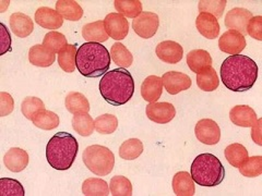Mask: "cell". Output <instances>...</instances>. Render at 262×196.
I'll list each match as a JSON object with an SVG mask.
<instances>
[{"label": "cell", "instance_id": "cell-21", "mask_svg": "<svg viewBox=\"0 0 262 196\" xmlns=\"http://www.w3.org/2000/svg\"><path fill=\"white\" fill-rule=\"evenodd\" d=\"M163 92L162 78L157 76L147 77L141 85V96L149 104L157 103Z\"/></svg>", "mask_w": 262, "mask_h": 196}, {"label": "cell", "instance_id": "cell-36", "mask_svg": "<svg viewBox=\"0 0 262 196\" xmlns=\"http://www.w3.org/2000/svg\"><path fill=\"white\" fill-rule=\"evenodd\" d=\"M95 130L100 134H112L118 128V119L111 113H105L98 116L94 120Z\"/></svg>", "mask_w": 262, "mask_h": 196}, {"label": "cell", "instance_id": "cell-18", "mask_svg": "<svg viewBox=\"0 0 262 196\" xmlns=\"http://www.w3.org/2000/svg\"><path fill=\"white\" fill-rule=\"evenodd\" d=\"M4 163L12 173H21L29 165V154L19 147H12L4 156Z\"/></svg>", "mask_w": 262, "mask_h": 196}, {"label": "cell", "instance_id": "cell-28", "mask_svg": "<svg viewBox=\"0 0 262 196\" xmlns=\"http://www.w3.org/2000/svg\"><path fill=\"white\" fill-rule=\"evenodd\" d=\"M196 85L203 92L215 91L220 85L216 71L212 67H209L198 73L196 75Z\"/></svg>", "mask_w": 262, "mask_h": 196}, {"label": "cell", "instance_id": "cell-24", "mask_svg": "<svg viewBox=\"0 0 262 196\" xmlns=\"http://www.w3.org/2000/svg\"><path fill=\"white\" fill-rule=\"evenodd\" d=\"M82 37L86 43H104L110 37L105 31L104 21H96L88 23L82 28Z\"/></svg>", "mask_w": 262, "mask_h": 196}, {"label": "cell", "instance_id": "cell-17", "mask_svg": "<svg viewBox=\"0 0 262 196\" xmlns=\"http://www.w3.org/2000/svg\"><path fill=\"white\" fill-rule=\"evenodd\" d=\"M229 119L234 125L242 128H251L257 122V113L247 105L235 106L229 111Z\"/></svg>", "mask_w": 262, "mask_h": 196}, {"label": "cell", "instance_id": "cell-14", "mask_svg": "<svg viewBox=\"0 0 262 196\" xmlns=\"http://www.w3.org/2000/svg\"><path fill=\"white\" fill-rule=\"evenodd\" d=\"M155 54L163 62L176 64L183 59L184 49L174 40H164L155 48Z\"/></svg>", "mask_w": 262, "mask_h": 196}, {"label": "cell", "instance_id": "cell-16", "mask_svg": "<svg viewBox=\"0 0 262 196\" xmlns=\"http://www.w3.org/2000/svg\"><path fill=\"white\" fill-rule=\"evenodd\" d=\"M35 23L47 30L60 29L63 24V18L56 10L48 7H40L35 11Z\"/></svg>", "mask_w": 262, "mask_h": 196}, {"label": "cell", "instance_id": "cell-37", "mask_svg": "<svg viewBox=\"0 0 262 196\" xmlns=\"http://www.w3.org/2000/svg\"><path fill=\"white\" fill-rule=\"evenodd\" d=\"M110 191L113 196H131L133 195V184L126 177L116 176L111 180Z\"/></svg>", "mask_w": 262, "mask_h": 196}, {"label": "cell", "instance_id": "cell-5", "mask_svg": "<svg viewBox=\"0 0 262 196\" xmlns=\"http://www.w3.org/2000/svg\"><path fill=\"white\" fill-rule=\"evenodd\" d=\"M191 178L198 185L216 186L222 183L225 169L217 157L212 154H201L191 163Z\"/></svg>", "mask_w": 262, "mask_h": 196}, {"label": "cell", "instance_id": "cell-34", "mask_svg": "<svg viewBox=\"0 0 262 196\" xmlns=\"http://www.w3.org/2000/svg\"><path fill=\"white\" fill-rule=\"evenodd\" d=\"M78 49L76 45H67L58 54L59 67L67 73H72L76 70V58Z\"/></svg>", "mask_w": 262, "mask_h": 196}, {"label": "cell", "instance_id": "cell-32", "mask_svg": "<svg viewBox=\"0 0 262 196\" xmlns=\"http://www.w3.org/2000/svg\"><path fill=\"white\" fill-rule=\"evenodd\" d=\"M115 8L125 18L136 19L142 13V3L140 0H115Z\"/></svg>", "mask_w": 262, "mask_h": 196}, {"label": "cell", "instance_id": "cell-39", "mask_svg": "<svg viewBox=\"0 0 262 196\" xmlns=\"http://www.w3.org/2000/svg\"><path fill=\"white\" fill-rule=\"evenodd\" d=\"M43 45L55 54H59L61 49L67 46V38L59 32L52 31L47 33L43 39Z\"/></svg>", "mask_w": 262, "mask_h": 196}, {"label": "cell", "instance_id": "cell-8", "mask_svg": "<svg viewBox=\"0 0 262 196\" xmlns=\"http://www.w3.org/2000/svg\"><path fill=\"white\" fill-rule=\"evenodd\" d=\"M194 134L199 142L206 145H215L221 140V129L212 119H201L196 122Z\"/></svg>", "mask_w": 262, "mask_h": 196}, {"label": "cell", "instance_id": "cell-41", "mask_svg": "<svg viewBox=\"0 0 262 196\" xmlns=\"http://www.w3.org/2000/svg\"><path fill=\"white\" fill-rule=\"evenodd\" d=\"M0 195L2 196H24L26 192L18 180L10 178L0 179Z\"/></svg>", "mask_w": 262, "mask_h": 196}, {"label": "cell", "instance_id": "cell-44", "mask_svg": "<svg viewBox=\"0 0 262 196\" xmlns=\"http://www.w3.org/2000/svg\"><path fill=\"white\" fill-rule=\"evenodd\" d=\"M14 108L13 98L6 92L0 93V116L6 117L10 114Z\"/></svg>", "mask_w": 262, "mask_h": 196}, {"label": "cell", "instance_id": "cell-4", "mask_svg": "<svg viewBox=\"0 0 262 196\" xmlns=\"http://www.w3.org/2000/svg\"><path fill=\"white\" fill-rule=\"evenodd\" d=\"M78 151L79 144L75 136L67 132H58L47 143L46 159L54 169L64 171L73 165Z\"/></svg>", "mask_w": 262, "mask_h": 196}, {"label": "cell", "instance_id": "cell-40", "mask_svg": "<svg viewBox=\"0 0 262 196\" xmlns=\"http://www.w3.org/2000/svg\"><path fill=\"white\" fill-rule=\"evenodd\" d=\"M43 109H45V105L38 97H26L21 104L22 114L29 120H32L38 111Z\"/></svg>", "mask_w": 262, "mask_h": 196}, {"label": "cell", "instance_id": "cell-10", "mask_svg": "<svg viewBox=\"0 0 262 196\" xmlns=\"http://www.w3.org/2000/svg\"><path fill=\"white\" fill-rule=\"evenodd\" d=\"M146 117L158 125H166L176 116V109L170 103H152L145 108Z\"/></svg>", "mask_w": 262, "mask_h": 196}, {"label": "cell", "instance_id": "cell-2", "mask_svg": "<svg viewBox=\"0 0 262 196\" xmlns=\"http://www.w3.org/2000/svg\"><path fill=\"white\" fill-rule=\"evenodd\" d=\"M100 93L113 106L127 104L135 93V81L130 72L118 68L106 72L100 81Z\"/></svg>", "mask_w": 262, "mask_h": 196}, {"label": "cell", "instance_id": "cell-9", "mask_svg": "<svg viewBox=\"0 0 262 196\" xmlns=\"http://www.w3.org/2000/svg\"><path fill=\"white\" fill-rule=\"evenodd\" d=\"M104 27L108 37L115 40H121L127 37L129 23L124 15L118 12H112L105 16Z\"/></svg>", "mask_w": 262, "mask_h": 196}, {"label": "cell", "instance_id": "cell-13", "mask_svg": "<svg viewBox=\"0 0 262 196\" xmlns=\"http://www.w3.org/2000/svg\"><path fill=\"white\" fill-rule=\"evenodd\" d=\"M246 47V38L241 33L229 30L219 39V48L227 55H239Z\"/></svg>", "mask_w": 262, "mask_h": 196}, {"label": "cell", "instance_id": "cell-6", "mask_svg": "<svg viewBox=\"0 0 262 196\" xmlns=\"http://www.w3.org/2000/svg\"><path fill=\"white\" fill-rule=\"evenodd\" d=\"M86 168L98 177L110 175L115 166L114 153L102 145L88 146L82 154Z\"/></svg>", "mask_w": 262, "mask_h": 196}, {"label": "cell", "instance_id": "cell-27", "mask_svg": "<svg viewBox=\"0 0 262 196\" xmlns=\"http://www.w3.org/2000/svg\"><path fill=\"white\" fill-rule=\"evenodd\" d=\"M110 185L100 178H89L82 184V193L85 196H107Z\"/></svg>", "mask_w": 262, "mask_h": 196}, {"label": "cell", "instance_id": "cell-3", "mask_svg": "<svg viewBox=\"0 0 262 196\" xmlns=\"http://www.w3.org/2000/svg\"><path fill=\"white\" fill-rule=\"evenodd\" d=\"M76 64L83 77L98 78L108 72L111 54L102 44L84 43L78 49Z\"/></svg>", "mask_w": 262, "mask_h": 196}, {"label": "cell", "instance_id": "cell-25", "mask_svg": "<svg viewBox=\"0 0 262 196\" xmlns=\"http://www.w3.org/2000/svg\"><path fill=\"white\" fill-rule=\"evenodd\" d=\"M56 11L68 21H79L83 15V9L75 0H58Z\"/></svg>", "mask_w": 262, "mask_h": 196}, {"label": "cell", "instance_id": "cell-29", "mask_svg": "<svg viewBox=\"0 0 262 196\" xmlns=\"http://www.w3.org/2000/svg\"><path fill=\"white\" fill-rule=\"evenodd\" d=\"M72 128L76 132L81 136H90L92 135L95 125L93 118L89 113H77L72 118Z\"/></svg>", "mask_w": 262, "mask_h": 196}, {"label": "cell", "instance_id": "cell-15", "mask_svg": "<svg viewBox=\"0 0 262 196\" xmlns=\"http://www.w3.org/2000/svg\"><path fill=\"white\" fill-rule=\"evenodd\" d=\"M195 27L200 34L208 39H215L220 34V23L214 15L207 12H200L196 16Z\"/></svg>", "mask_w": 262, "mask_h": 196}, {"label": "cell", "instance_id": "cell-26", "mask_svg": "<svg viewBox=\"0 0 262 196\" xmlns=\"http://www.w3.org/2000/svg\"><path fill=\"white\" fill-rule=\"evenodd\" d=\"M64 105L67 110L72 113H89L90 103L88 98L79 92H70L66 97Z\"/></svg>", "mask_w": 262, "mask_h": 196}, {"label": "cell", "instance_id": "cell-22", "mask_svg": "<svg viewBox=\"0 0 262 196\" xmlns=\"http://www.w3.org/2000/svg\"><path fill=\"white\" fill-rule=\"evenodd\" d=\"M173 191L177 196H193L195 192L194 181L191 178V175L187 171H179L174 178L173 182Z\"/></svg>", "mask_w": 262, "mask_h": 196}, {"label": "cell", "instance_id": "cell-38", "mask_svg": "<svg viewBox=\"0 0 262 196\" xmlns=\"http://www.w3.org/2000/svg\"><path fill=\"white\" fill-rule=\"evenodd\" d=\"M239 173L247 178H257L262 174V157L252 156L246 159L238 167Z\"/></svg>", "mask_w": 262, "mask_h": 196}, {"label": "cell", "instance_id": "cell-31", "mask_svg": "<svg viewBox=\"0 0 262 196\" xmlns=\"http://www.w3.org/2000/svg\"><path fill=\"white\" fill-rule=\"evenodd\" d=\"M111 58L114 63H116L122 69H127L131 67L134 62V56L131 54L128 48L122 45L121 43H115L111 49Z\"/></svg>", "mask_w": 262, "mask_h": 196}, {"label": "cell", "instance_id": "cell-12", "mask_svg": "<svg viewBox=\"0 0 262 196\" xmlns=\"http://www.w3.org/2000/svg\"><path fill=\"white\" fill-rule=\"evenodd\" d=\"M251 18L252 14L247 9H244V8H234V9L227 12L224 23L227 29L238 32L242 35L246 36L247 35L248 22Z\"/></svg>", "mask_w": 262, "mask_h": 196}, {"label": "cell", "instance_id": "cell-11", "mask_svg": "<svg viewBox=\"0 0 262 196\" xmlns=\"http://www.w3.org/2000/svg\"><path fill=\"white\" fill-rule=\"evenodd\" d=\"M163 86L170 95H176L183 91H187L191 86V79L183 72L169 71L162 77Z\"/></svg>", "mask_w": 262, "mask_h": 196}, {"label": "cell", "instance_id": "cell-23", "mask_svg": "<svg viewBox=\"0 0 262 196\" xmlns=\"http://www.w3.org/2000/svg\"><path fill=\"white\" fill-rule=\"evenodd\" d=\"M187 64L192 72L198 75L204 69L212 67V57L204 49H194L187 55Z\"/></svg>", "mask_w": 262, "mask_h": 196}, {"label": "cell", "instance_id": "cell-43", "mask_svg": "<svg viewBox=\"0 0 262 196\" xmlns=\"http://www.w3.org/2000/svg\"><path fill=\"white\" fill-rule=\"evenodd\" d=\"M247 34L257 40H262V16H252L247 26Z\"/></svg>", "mask_w": 262, "mask_h": 196}, {"label": "cell", "instance_id": "cell-19", "mask_svg": "<svg viewBox=\"0 0 262 196\" xmlns=\"http://www.w3.org/2000/svg\"><path fill=\"white\" fill-rule=\"evenodd\" d=\"M56 60V54L52 51H49L43 44L42 45H34L30 48L29 52V61L31 64L35 67L47 68Z\"/></svg>", "mask_w": 262, "mask_h": 196}, {"label": "cell", "instance_id": "cell-7", "mask_svg": "<svg viewBox=\"0 0 262 196\" xmlns=\"http://www.w3.org/2000/svg\"><path fill=\"white\" fill-rule=\"evenodd\" d=\"M159 27V15L150 11L142 12L133 22V29L136 34L144 39H149L157 34Z\"/></svg>", "mask_w": 262, "mask_h": 196}, {"label": "cell", "instance_id": "cell-42", "mask_svg": "<svg viewBox=\"0 0 262 196\" xmlns=\"http://www.w3.org/2000/svg\"><path fill=\"white\" fill-rule=\"evenodd\" d=\"M226 6L225 0H217V2H206V0H202L199 2V10L200 12H207L212 15H214L215 18H221L223 14L224 8Z\"/></svg>", "mask_w": 262, "mask_h": 196}, {"label": "cell", "instance_id": "cell-30", "mask_svg": "<svg viewBox=\"0 0 262 196\" xmlns=\"http://www.w3.org/2000/svg\"><path fill=\"white\" fill-rule=\"evenodd\" d=\"M31 121L36 128L45 131L56 129L59 126V117L55 112L47 109L38 111Z\"/></svg>", "mask_w": 262, "mask_h": 196}, {"label": "cell", "instance_id": "cell-45", "mask_svg": "<svg viewBox=\"0 0 262 196\" xmlns=\"http://www.w3.org/2000/svg\"><path fill=\"white\" fill-rule=\"evenodd\" d=\"M0 44H2V46H0L2 47L0 55L11 52V36L4 23H0Z\"/></svg>", "mask_w": 262, "mask_h": 196}, {"label": "cell", "instance_id": "cell-35", "mask_svg": "<svg viewBox=\"0 0 262 196\" xmlns=\"http://www.w3.org/2000/svg\"><path fill=\"white\" fill-rule=\"evenodd\" d=\"M143 153V144L139 138H130L119 147V156L125 160H135Z\"/></svg>", "mask_w": 262, "mask_h": 196}, {"label": "cell", "instance_id": "cell-33", "mask_svg": "<svg viewBox=\"0 0 262 196\" xmlns=\"http://www.w3.org/2000/svg\"><path fill=\"white\" fill-rule=\"evenodd\" d=\"M224 155L226 160L229 162V165H232L235 168H238L242 163L247 159L248 151L246 150V147L239 143H234L228 145L225 151Z\"/></svg>", "mask_w": 262, "mask_h": 196}, {"label": "cell", "instance_id": "cell-20", "mask_svg": "<svg viewBox=\"0 0 262 196\" xmlns=\"http://www.w3.org/2000/svg\"><path fill=\"white\" fill-rule=\"evenodd\" d=\"M10 29L15 36L26 38L32 34L34 23L29 15L22 12H14L10 16Z\"/></svg>", "mask_w": 262, "mask_h": 196}, {"label": "cell", "instance_id": "cell-46", "mask_svg": "<svg viewBox=\"0 0 262 196\" xmlns=\"http://www.w3.org/2000/svg\"><path fill=\"white\" fill-rule=\"evenodd\" d=\"M262 119H258L255 126L251 127V138L257 145L262 146Z\"/></svg>", "mask_w": 262, "mask_h": 196}, {"label": "cell", "instance_id": "cell-1", "mask_svg": "<svg viewBox=\"0 0 262 196\" xmlns=\"http://www.w3.org/2000/svg\"><path fill=\"white\" fill-rule=\"evenodd\" d=\"M221 81L233 92L252 88L258 78V65L245 55L229 56L221 65Z\"/></svg>", "mask_w": 262, "mask_h": 196}]
</instances>
